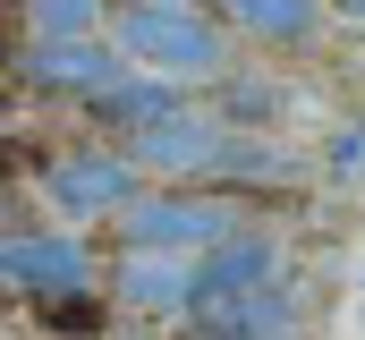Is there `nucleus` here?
I'll list each match as a JSON object with an SVG mask.
<instances>
[{
    "label": "nucleus",
    "instance_id": "nucleus-12",
    "mask_svg": "<svg viewBox=\"0 0 365 340\" xmlns=\"http://www.w3.org/2000/svg\"><path fill=\"white\" fill-rule=\"evenodd\" d=\"M170 111H187L170 85H110V94L93 102V119H110V128H136V136H145V128H162Z\"/></svg>",
    "mask_w": 365,
    "mask_h": 340
},
{
    "label": "nucleus",
    "instance_id": "nucleus-2",
    "mask_svg": "<svg viewBox=\"0 0 365 340\" xmlns=\"http://www.w3.org/2000/svg\"><path fill=\"white\" fill-rule=\"evenodd\" d=\"M238 239V204L230 196H195V187H162V196H136L119 213V247L128 255H187V247H230Z\"/></svg>",
    "mask_w": 365,
    "mask_h": 340
},
{
    "label": "nucleus",
    "instance_id": "nucleus-15",
    "mask_svg": "<svg viewBox=\"0 0 365 340\" xmlns=\"http://www.w3.org/2000/svg\"><path fill=\"white\" fill-rule=\"evenodd\" d=\"M0 111H9V94H0Z\"/></svg>",
    "mask_w": 365,
    "mask_h": 340
},
{
    "label": "nucleus",
    "instance_id": "nucleus-8",
    "mask_svg": "<svg viewBox=\"0 0 365 340\" xmlns=\"http://www.w3.org/2000/svg\"><path fill=\"white\" fill-rule=\"evenodd\" d=\"M264 281H280V255H272V239L238 230L230 247H212L204 264H195V306H187V315H204V306H221V298H247V289H264Z\"/></svg>",
    "mask_w": 365,
    "mask_h": 340
},
{
    "label": "nucleus",
    "instance_id": "nucleus-5",
    "mask_svg": "<svg viewBox=\"0 0 365 340\" xmlns=\"http://www.w3.org/2000/svg\"><path fill=\"white\" fill-rule=\"evenodd\" d=\"M51 204L60 213H128L136 204V162H119V154H68V162H51Z\"/></svg>",
    "mask_w": 365,
    "mask_h": 340
},
{
    "label": "nucleus",
    "instance_id": "nucleus-3",
    "mask_svg": "<svg viewBox=\"0 0 365 340\" xmlns=\"http://www.w3.org/2000/svg\"><path fill=\"white\" fill-rule=\"evenodd\" d=\"M119 43H128V60H145L153 77H221V60H230V43H221V26H204L195 9H128L119 17Z\"/></svg>",
    "mask_w": 365,
    "mask_h": 340
},
{
    "label": "nucleus",
    "instance_id": "nucleus-7",
    "mask_svg": "<svg viewBox=\"0 0 365 340\" xmlns=\"http://www.w3.org/2000/svg\"><path fill=\"white\" fill-rule=\"evenodd\" d=\"M110 298H119L128 315H187V306H195V264H187V255H119Z\"/></svg>",
    "mask_w": 365,
    "mask_h": 340
},
{
    "label": "nucleus",
    "instance_id": "nucleus-10",
    "mask_svg": "<svg viewBox=\"0 0 365 340\" xmlns=\"http://www.w3.org/2000/svg\"><path fill=\"white\" fill-rule=\"evenodd\" d=\"M221 17L255 43H314V0H221Z\"/></svg>",
    "mask_w": 365,
    "mask_h": 340
},
{
    "label": "nucleus",
    "instance_id": "nucleus-4",
    "mask_svg": "<svg viewBox=\"0 0 365 340\" xmlns=\"http://www.w3.org/2000/svg\"><path fill=\"white\" fill-rule=\"evenodd\" d=\"M0 281L9 289H26V298H86V281H93V255L86 239H60V230H26V239H9L0 247Z\"/></svg>",
    "mask_w": 365,
    "mask_h": 340
},
{
    "label": "nucleus",
    "instance_id": "nucleus-13",
    "mask_svg": "<svg viewBox=\"0 0 365 340\" xmlns=\"http://www.w3.org/2000/svg\"><path fill=\"white\" fill-rule=\"evenodd\" d=\"M136 9H187V0H136Z\"/></svg>",
    "mask_w": 365,
    "mask_h": 340
},
{
    "label": "nucleus",
    "instance_id": "nucleus-14",
    "mask_svg": "<svg viewBox=\"0 0 365 340\" xmlns=\"http://www.w3.org/2000/svg\"><path fill=\"white\" fill-rule=\"evenodd\" d=\"M340 9H349V17H365V0H340Z\"/></svg>",
    "mask_w": 365,
    "mask_h": 340
},
{
    "label": "nucleus",
    "instance_id": "nucleus-1",
    "mask_svg": "<svg viewBox=\"0 0 365 340\" xmlns=\"http://www.w3.org/2000/svg\"><path fill=\"white\" fill-rule=\"evenodd\" d=\"M136 170H187V179H289L272 145H247L230 119H204V111H170L162 128H145L128 145Z\"/></svg>",
    "mask_w": 365,
    "mask_h": 340
},
{
    "label": "nucleus",
    "instance_id": "nucleus-9",
    "mask_svg": "<svg viewBox=\"0 0 365 340\" xmlns=\"http://www.w3.org/2000/svg\"><path fill=\"white\" fill-rule=\"evenodd\" d=\"M289 315H297V289H289V281H264V289H247V298L204 306L195 324H204V340H289Z\"/></svg>",
    "mask_w": 365,
    "mask_h": 340
},
{
    "label": "nucleus",
    "instance_id": "nucleus-6",
    "mask_svg": "<svg viewBox=\"0 0 365 340\" xmlns=\"http://www.w3.org/2000/svg\"><path fill=\"white\" fill-rule=\"evenodd\" d=\"M17 77H26V85H43V94H77V102H102L110 85H128L110 43H34Z\"/></svg>",
    "mask_w": 365,
    "mask_h": 340
},
{
    "label": "nucleus",
    "instance_id": "nucleus-11",
    "mask_svg": "<svg viewBox=\"0 0 365 340\" xmlns=\"http://www.w3.org/2000/svg\"><path fill=\"white\" fill-rule=\"evenodd\" d=\"M26 9V34L34 43H102V0H17Z\"/></svg>",
    "mask_w": 365,
    "mask_h": 340
}]
</instances>
